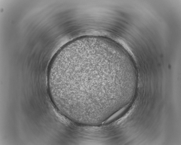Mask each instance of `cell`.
<instances>
[{
  "instance_id": "1",
  "label": "cell",
  "mask_w": 181,
  "mask_h": 145,
  "mask_svg": "<svg viewBox=\"0 0 181 145\" xmlns=\"http://www.w3.org/2000/svg\"><path fill=\"white\" fill-rule=\"evenodd\" d=\"M121 73L112 52L100 45H86L57 53L47 74L56 101L65 113L71 115L101 111L107 98L108 81Z\"/></svg>"
}]
</instances>
